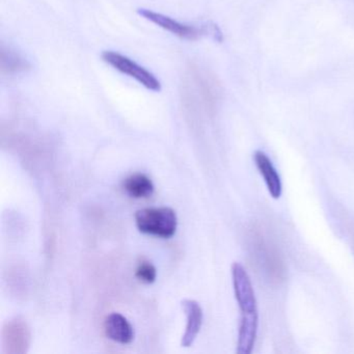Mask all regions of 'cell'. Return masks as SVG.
<instances>
[{
    "instance_id": "obj_1",
    "label": "cell",
    "mask_w": 354,
    "mask_h": 354,
    "mask_svg": "<svg viewBox=\"0 0 354 354\" xmlns=\"http://www.w3.org/2000/svg\"><path fill=\"white\" fill-rule=\"evenodd\" d=\"M232 279L236 300L241 312L237 353L250 354L254 349L258 333L259 315L256 295L250 275L243 265L238 262L232 265Z\"/></svg>"
},
{
    "instance_id": "obj_2",
    "label": "cell",
    "mask_w": 354,
    "mask_h": 354,
    "mask_svg": "<svg viewBox=\"0 0 354 354\" xmlns=\"http://www.w3.org/2000/svg\"><path fill=\"white\" fill-rule=\"evenodd\" d=\"M181 96L188 111L210 109L218 97V86L208 72L192 66L184 75Z\"/></svg>"
},
{
    "instance_id": "obj_3",
    "label": "cell",
    "mask_w": 354,
    "mask_h": 354,
    "mask_svg": "<svg viewBox=\"0 0 354 354\" xmlns=\"http://www.w3.org/2000/svg\"><path fill=\"white\" fill-rule=\"evenodd\" d=\"M138 15L144 19L152 22L155 26L167 32H171L178 38L187 41L200 40L203 37H210L216 41H221V32L215 24L211 22L194 26L190 24H182L169 16L148 9L138 10Z\"/></svg>"
},
{
    "instance_id": "obj_4",
    "label": "cell",
    "mask_w": 354,
    "mask_h": 354,
    "mask_svg": "<svg viewBox=\"0 0 354 354\" xmlns=\"http://www.w3.org/2000/svg\"><path fill=\"white\" fill-rule=\"evenodd\" d=\"M136 223L140 232L161 238L173 237L177 231V214L169 207L145 208L136 213Z\"/></svg>"
},
{
    "instance_id": "obj_5",
    "label": "cell",
    "mask_w": 354,
    "mask_h": 354,
    "mask_svg": "<svg viewBox=\"0 0 354 354\" xmlns=\"http://www.w3.org/2000/svg\"><path fill=\"white\" fill-rule=\"evenodd\" d=\"M252 248L254 250L258 266L271 281H283L285 277V265L275 246L268 238L260 231L254 233L252 237Z\"/></svg>"
},
{
    "instance_id": "obj_6",
    "label": "cell",
    "mask_w": 354,
    "mask_h": 354,
    "mask_svg": "<svg viewBox=\"0 0 354 354\" xmlns=\"http://www.w3.org/2000/svg\"><path fill=\"white\" fill-rule=\"evenodd\" d=\"M102 59L120 73L133 78L147 90L160 92L161 84L156 76L126 55L115 51L106 50L102 53Z\"/></svg>"
},
{
    "instance_id": "obj_7",
    "label": "cell",
    "mask_w": 354,
    "mask_h": 354,
    "mask_svg": "<svg viewBox=\"0 0 354 354\" xmlns=\"http://www.w3.org/2000/svg\"><path fill=\"white\" fill-rule=\"evenodd\" d=\"M3 352L10 354L26 353L30 344V331L26 321L14 318L8 321L3 328Z\"/></svg>"
},
{
    "instance_id": "obj_8",
    "label": "cell",
    "mask_w": 354,
    "mask_h": 354,
    "mask_svg": "<svg viewBox=\"0 0 354 354\" xmlns=\"http://www.w3.org/2000/svg\"><path fill=\"white\" fill-rule=\"evenodd\" d=\"M181 304L186 318H187L185 333L182 337L181 345L187 348L190 347L196 341V337L202 328L204 315H203L202 308L196 300L184 299Z\"/></svg>"
},
{
    "instance_id": "obj_9",
    "label": "cell",
    "mask_w": 354,
    "mask_h": 354,
    "mask_svg": "<svg viewBox=\"0 0 354 354\" xmlns=\"http://www.w3.org/2000/svg\"><path fill=\"white\" fill-rule=\"evenodd\" d=\"M105 335L115 343H131L134 339V329L131 323L120 313H111L104 320Z\"/></svg>"
},
{
    "instance_id": "obj_10",
    "label": "cell",
    "mask_w": 354,
    "mask_h": 354,
    "mask_svg": "<svg viewBox=\"0 0 354 354\" xmlns=\"http://www.w3.org/2000/svg\"><path fill=\"white\" fill-rule=\"evenodd\" d=\"M254 162L259 173L264 179L267 189L273 198H279L281 196V180L275 167H273L269 157L262 151H257L254 155Z\"/></svg>"
},
{
    "instance_id": "obj_11",
    "label": "cell",
    "mask_w": 354,
    "mask_h": 354,
    "mask_svg": "<svg viewBox=\"0 0 354 354\" xmlns=\"http://www.w3.org/2000/svg\"><path fill=\"white\" fill-rule=\"evenodd\" d=\"M0 67L3 75L14 76L24 73L30 69V63L18 51L11 47L1 46Z\"/></svg>"
},
{
    "instance_id": "obj_12",
    "label": "cell",
    "mask_w": 354,
    "mask_h": 354,
    "mask_svg": "<svg viewBox=\"0 0 354 354\" xmlns=\"http://www.w3.org/2000/svg\"><path fill=\"white\" fill-rule=\"evenodd\" d=\"M124 189L128 196L134 198H146L154 192L152 180L145 174H133L126 178L123 183Z\"/></svg>"
},
{
    "instance_id": "obj_13",
    "label": "cell",
    "mask_w": 354,
    "mask_h": 354,
    "mask_svg": "<svg viewBox=\"0 0 354 354\" xmlns=\"http://www.w3.org/2000/svg\"><path fill=\"white\" fill-rule=\"evenodd\" d=\"M136 277L145 283H153L156 281L157 270L149 261H142L136 271Z\"/></svg>"
}]
</instances>
